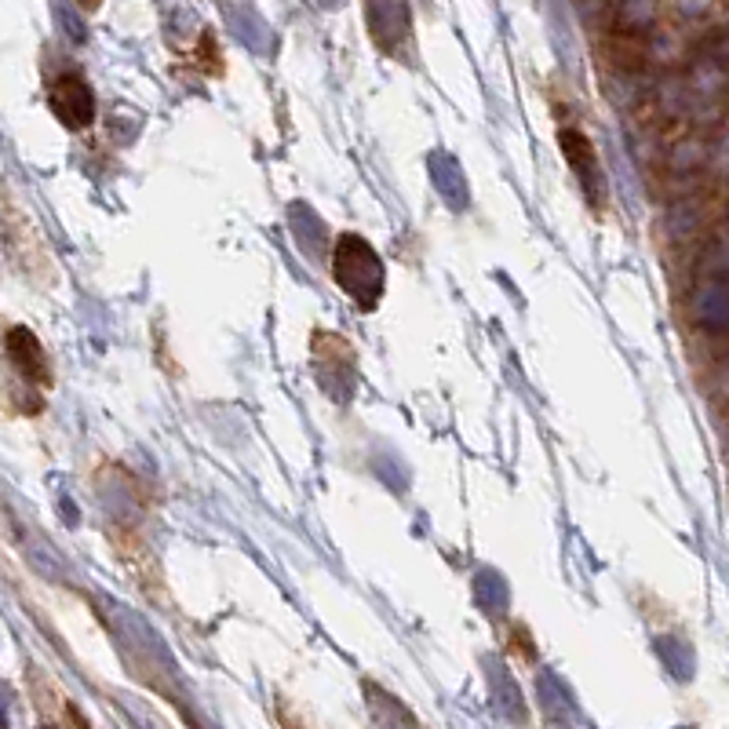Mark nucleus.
<instances>
[{
	"instance_id": "nucleus-2",
	"label": "nucleus",
	"mask_w": 729,
	"mask_h": 729,
	"mask_svg": "<svg viewBox=\"0 0 729 729\" xmlns=\"http://www.w3.org/2000/svg\"><path fill=\"white\" fill-rule=\"evenodd\" d=\"M559 146H562V157L569 161V168L580 176L583 194H588L594 205H602V171H599V161H594V142L583 136L580 128L565 125L559 128Z\"/></svg>"
},
{
	"instance_id": "nucleus-4",
	"label": "nucleus",
	"mask_w": 729,
	"mask_h": 729,
	"mask_svg": "<svg viewBox=\"0 0 729 729\" xmlns=\"http://www.w3.org/2000/svg\"><path fill=\"white\" fill-rule=\"evenodd\" d=\"M4 347H8L11 365L19 368V376H22V380L37 383V387H48V383H51L48 354H45V347H41V339H37V336L30 333V328H26V325L8 328Z\"/></svg>"
},
{
	"instance_id": "nucleus-1",
	"label": "nucleus",
	"mask_w": 729,
	"mask_h": 729,
	"mask_svg": "<svg viewBox=\"0 0 729 729\" xmlns=\"http://www.w3.org/2000/svg\"><path fill=\"white\" fill-rule=\"evenodd\" d=\"M51 110L66 125V128H85L96 121V96L85 77L77 73H66L51 85Z\"/></svg>"
},
{
	"instance_id": "nucleus-3",
	"label": "nucleus",
	"mask_w": 729,
	"mask_h": 729,
	"mask_svg": "<svg viewBox=\"0 0 729 729\" xmlns=\"http://www.w3.org/2000/svg\"><path fill=\"white\" fill-rule=\"evenodd\" d=\"M114 540H117V551H121V562L128 565V573L139 580V588L150 594V599H161L165 577H161V565H157V554L146 548V540L131 533V529H117Z\"/></svg>"
},
{
	"instance_id": "nucleus-5",
	"label": "nucleus",
	"mask_w": 729,
	"mask_h": 729,
	"mask_svg": "<svg viewBox=\"0 0 729 729\" xmlns=\"http://www.w3.org/2000/svg\"><path fill=\"white\" fill-rule=\"evenodd\" d=\"M85 4H99V0H85Z\"/></svg>"
}]
</instances>
